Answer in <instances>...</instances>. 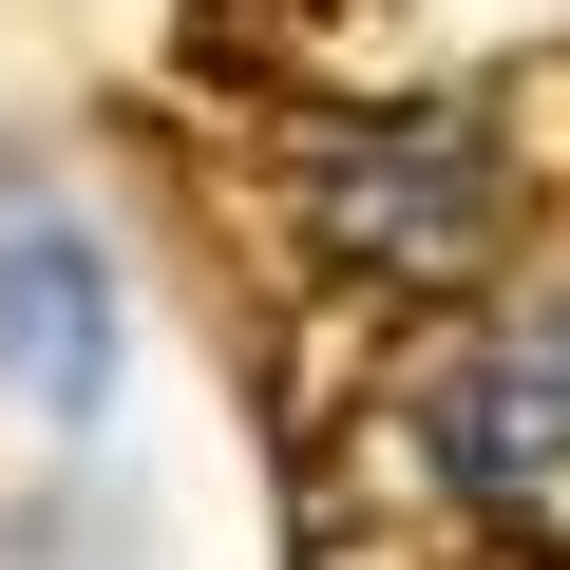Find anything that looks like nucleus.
I'll return each instance as SVG.
<instances>
[{
  "label": "nucleus",
  "instance_id": "obj_3",
  "mask_svg": "<svg viewBox=\"0 0 570 570\" xmlns=\"http://www.w3.org/2000/svg\"><path fill=\"white\" fill-rule=\"evenodd\" d=\"M0 400L39 438H77L115 400V266L77 209H0Z\"/></svg>",
  "mask_w": 570,
  "mask_h": 570
},
{
  "label": "nucleus",
  "instance_id": "obj_2",
  "mask_svg": "<svg viewBox=\"0 0 570 570\" xmlns=\"http://www.w3.org/2000/svg\"><path fill=\"white\" fill-rule=\"evenodd\" d=\"M400 475L438 532H475L494 570H570V266H513L381 381Z\"/></svg>",
  "mask_w": 570,
  "mask_h": 570
},
{
  "label": "nucleus",
  "instance_id": "obj_1",
  "mask_svg": "<svg viewBox=\"0 0 570 570\" xmlns=\"http://www.w3.org/2000/svg\"><path fill=\"white\" fill-rule=\"evenodd\" d=\"M532 153L494 96H343L285 134V266L343 305H475L513 266Z\"/></svg>",
  "mask_w": 570,
  "mask_h": 570
}]
</instances>
